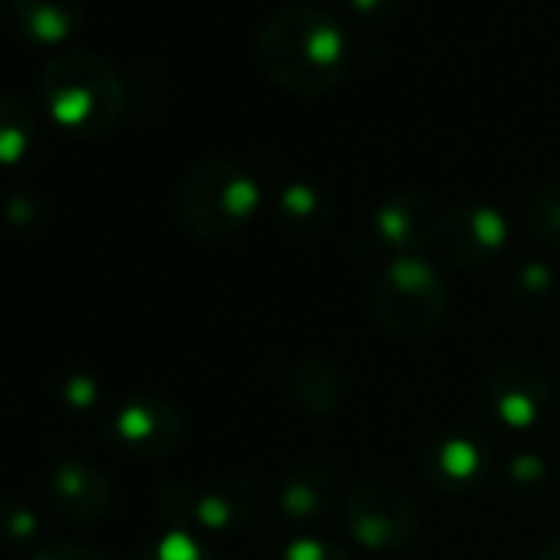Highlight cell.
Returning a JSON list of instances; mask_svg holds the SVG:
<instances>
[{
	"instance_id": "5bb4252c",
	"label": "cell",
	"mask_w": 560,
	"mask_h": 560,
	"mask_svg": "<svg viewBox=\"0 0 560 560\" xmlns=\"http://www.w3.org/2000/svg\"><path fill=\"white\" fill-rule=\"evenodd\" d=\"M334 498H337V481H334L330 468L301 465L284 478V485H280L277 508L291 524H307V521H317L320 514H327Z\"/></svg>"
},
{
	"instance_id": "4fadbf2b",
	"label": "cell",
	"mask_w": 560,
	"mask_h": 560,
	"mask_svg": "<svg viewBox=\"0 0 560 560\" xmlns=\"http://www.w3.org/2000/svg\"><path fill=\"white\" fill-rule=\"evenodd\" d=\"M90 0H11V24L31 44H63L86 21Z\"/></svg>"
},
{
	"instance_id": "8992f818",
	"label": "cell",
	"mask_w": 560,
	"mask_h": 560,
	"mask_svg": "<svg viewBox=\"0 0 560 560\" xmlns=\"http://www.w3.org/2000/svg\"><path fill=\"white\" fill-rule=\"evenodd\" d=\"M508 244V221L491 205H458L439 214L435 247L462 270L488 267Z\"/></svg>"
},
{
	"instance_id": "5b68a950",
	"label": "cell",
	"mask_w": 560,
	"mask_h": 560,
	"mask_svg": "<svg viewBox=\"0 0 560 560\" xmlns=\"http://www.w3.org/2000/svg\"><path fill=\"white\" fill-rule=\"evenodd\" d=\"M353 540L373 553H399L419 534V508L409 491L389 481H360L343 504Z\"/></svg>"
},
{
	"instance_id": "e0dca14e",
	"label": "cell",
	"mask_w": 560,
	"mask_h": 560,
	"mask_svg": "<svg viewBox=\"0 0 560 560\" xmlns=\"http://www.w3.org/2000/svg\"><path fill=\"white\" fill-rule=\"evenodd\" d=\"M553 270L540 260H524L508 273V284H504V301L514 311H540L544 304H550L553 298Z\"/></svg>"
},
{
	"instance_id": "277c9868",
	"label": "cell",
	"mask_w": 560,
	"mask_h": 560,
	"mask_svg": "<svg viewBox=\"0 0 560 560\" xmlns=\"http://www.w3.org/2000/svg\"><path fill=\"white\" fill-rule=\"evenodd\" d=\"M448 311L445 277L422 257L386 264L373 284V314L396 337H425Z\"/></svg>"
},
{
	"instance_id": "6da1fadb",
	"label": "cell",
	"mask_w": 560,
	"mask_h": 560,
	"mask_svg": "<svg viewBox=\"0 0 560 560\" xmlns=\"http://www.w3.org/2000/svg\"><path fill=\"white\" fill-rule=\"evenodd\" d=\"M257 63L277 90L304 100L327 96L347 77V31L324 8H280L257 34Z\"/></svg>"
},
{
	"instance_id": "ba28073f",
	"label": "cell",
	"mask_w": 560,
	"mask_h": 560,
	"mask_svg": "<svg viewBox=\"0 0 560 560\" xmlns=\"http://www.w3.org/2000/svg\"><path fill=\"white\" fill-rule=\"evenodd\" d=\"M485 406L514 432L534 429L550 406V376L530 360H508L488 376Z\"/></svg>"
},
{
	"instance_id": "3957f363",
	"label": "cell",
	"mask_w": 560,
	"mask_h": 560,
	"mask_svg": "<svg viewBox=\"0 0 560 560\" xmlns=\"http://www.w3.org/2000/svg\"><path fill=\"white\" fill-rule=\"evenodd\" d=\"M260 208V188L250 172L231 159H205L188 168L175 191V214L198 241H228L241 234Z\"/></svg>"
},
{
	"instance_id": "83f0119b",
	"label": "cell",
	"mask_w": 560,
	"mask_h": 560,
	"mask_svg": "<svg viewBox=\"0 0 560 560\" xmlns=\"http://www.w3.org/2000/svg\"><path fill=\"white\" fill-rule=\"evenodd\" d=\"M350 8L363 21H389L402 8V0H350Z\"/></svg>"
},
{
	"instance_id": "7a4b0ae2",
	"label": "cell",
	"mask_w": 560,
	"mask_h": 560,
	"mask_svg": "<svg viewBox=\"0 0 560 560\" xmlns=\"http://www.w3.org/2000/svg\"><path fill=\"white\" fill-rule=\"evenodd\" d=\"M37 96L47 116L80 139L109 132L119 122L126 100L116 67L93 50L50 57L37 73Z\"/></svg>"
},
{
	"instance_id": "484cf974",
	"label": "cell",
	"mask_w": 560,
	"mask_h": 560,
	"mask_svg": "<svg viewBox=\"0 0 560 560\" xmlns=\"http://www.w3.org/2000/svg\"><path fill=\"white\" fill-rule=\"evenodd\" d=\"M277 560H350V553L324 537H298L277 553Z\"/></svg>"
},
{
	"instance_id": "52a82bcc",
	"label": "cell",
	"mask_w": 560,
	"mask_h": 560,
	"mask_svg": "<svg viewBox=\"0 0 560 560\" xmlns=\"http://www.w3.org/2000/svg\"><path fill=\"white\" fill-rule=\"evenodd\" d=\"M109 435L119 448L139 458H165L185 439L182 412L162 396H132L116 406Z\"/></svg>"
},
{
	"instance_id": "2e32d148",
	"label": "cell",
	"mask_w": 560,
	"mask_h": 560,
	"mask_svg": "<svg viewBox=\"0 0 560 560\" xmlns=\"http://www.w3.org/2000/svg\"><path fill=\"white\" fill-rule=\"evenodd\" d=\"M37 142V119L27 100L0 93V165H21Z\"/></svg>"
},
{
	"instance_id": "ac0fdd59",
	"label": "cell",
	"mask_w": 560,
	"mask_h": 560,
	"mask_svg": "<svg viewBox=\"0 0 560 560\" xmlns=\"http://www.w3.org/2000/svg\"><path fill=\"white\" fill-rule=\"evenodd\" d=\"M327 195L307 182H291L277 195V214L294 231H317L327 224Z\"/></svg>"
},
{
	"instance_id": "9c48e42d",
	"label": "cell",
	"mask_w": 560,
	"mask_h": 560,
	"mask_svg": "<svg viewBox=\"0 0 560 560\" xmlns=\"http://www.w3.org/2000/svg\"><path fill=\"white\" fill-rule=\"evenodd\" d=\"M44 498L50 514H57L67 524L86 527L106 517L113 504V485L103 475V468H96L93 462L63 458L50 468L44 481Z\"/></svg>"
},
{
	"instance_id": "ffe728a7",
	"label": "cell",
	"mask_w": 560,
	"mask_h": 560,
	"mask_svg": "<svg viewBox=\"0 0 560 560\" xmlns=\"http://www.w3.org/2000/svg\"><path fill=\"white\" fill-rule=\"evenodd\" d=\"M0 218L11 231H21V234H37L47 228L50 221V201L47 195L40 191H27V188H18L4 198L0 205Z\"/></svg>"
},
{
	"instance_id": "d6986e66",
	"label": "cell",
	"mask_w": 560,
	"mask_h": 560,
	"mask_svg": "<svg viewBox=\"0 0 560 560\" xmlns=\"http://www.w3.org/2000/svg\"><path fill=\"white\" fill-rule=\"evenodd\" d=\"M527 228L544 247L560 250V178H550L534 191L527 205Z\"/></svg>"
},
{
	"instance_id": "f1b7e54d",
	"label": "cell",
	"mask_w": 560,
	"mask_h": 560,
	"mask_svg": "<svg viewBox=\"0 0 560 560\" xmlns=\"http://www.w3.org/2000/svg\"><path fill=\"white\" fill-rule=\"evenodd\" d=\"M534 560H560V534H557L553 540H547V544L534 553Z\"/></svg>"
},
{
	"instance_id": "d4e9b609",
	"label": "cell",
	"mask_w": 560,
	"mask_h": 560,
	"mask_svg": "<svg viewBox=\"0 0 560 560\" xmlns=\"http://www.w3.org/2000/svg\"><path fill=\"white\" fill-rule=\"evenodd\" d=\"M547 481V468L540 465V458L534 455H517L508 462V471H504V485L508 491L521 501V498H530L537 494V488Z\"/></svg>"
},
{
	"instance_id": "cb8c5ba5",
	"label": "cell",
	"mask_w": 560,
	"mask_h": 560,
	"mask_svg": "<svg viewBox=\"0 0 560 560\" xmlns=\"http://www.w3.org/2000/svg\"><path fill=\"white\" fill-rule=\"evenodd\" d=\"M139 560H214L211 550L188 530H165L155 537Z\"/></svg>"
},
{
	"instance_id": "7402d4cb",
	"label": "cell",
	"mask_w": 560,
	"mask_h": 560,
	"mask_svg": "<svg viewBox=\"0 0 560 560\" xmlns=\"http://www.w3.org/2000/svg\"><path fill=\"white\" fill-rule=\"evenodd\" d=\"M54 393H57V402L63 409H70V412H93L100 406V396H103L100 380L93 373H86V370H67V373H60Z\"/></svg>"
},
{
	"instance_id": "44dd1931",
	"label": "cell",
	"mask_w": 560,
	"mask_h": 560,
	"mask_svg": "<svg viewBox=\"0 0 560 560\" xmlns=\"http://www.w3.org/2000/svg\"><path fill=\"white\" fill-rule=\"evenodd\" d=\"M195 501H198V491H191L182 481H172L155 494V517L168 530H188L191 534V527H195Z\"/></svg>"
},
{
	"instance_id": "30bf717a",
	"label": "cell",
	"mask_w": 560,
	"mask_h": 560,
	"mask_svg": "<svg viewBox=\"0 0 560 560\" xmlns=\"http://www.w3.org/2000/svg\"><path fill=\"white\" fill-rule=\"evenodd\" d=\"M422 475L439 494H465L488 475V445L468 429L435 435L422 452Z\"/></svg>"
},
{
	"instance_id": "8fae6325",
	"label": "cell",
	"mask_w": 560,
	"mask_h": 560,
	"mask_svg": "<svg viewBox=\"0 0 560 560\" xmlns=\"http://www.w3.org/2000/svg\"><path fill=\"white\" fill-rule=\"evenodd\" d=\"M435 228H439V211L419 191L389 195L373 218V231H376L380 244H386L406 257H412L425 244H435Z\"/></svg>"
},
{
	"instance_id": "4316f807",
	"label": "cell",
	"mask_w": 560,
	"mask_h": 560,
	"mask_svg": "<svg viewBox=\"0 0 560 560\" xmlns=\"http://www.w3.org/2000/svg\"><path fill=\"white\" fill-rule=\"evenodd\" d=\"M34 560H106V553H100L96 547H86V544L57 540V544H47Z\"/></svg>"
},
{
	"instance_id": "7c38bea8",
	"label": "cell",
	"mask_w": 560,
	"mask_h": 560,
	"mask_svg": "<svg viewBox=\"0 0 560 560\" xmlns=\"http://www.w3.org/2000/svg\"><path fill=\"white\" fill-rule=\"evenodd\" d=\"M260 494L247 478H218L198 491L195 527L208 534H237L257 514Z\"/></svg>"
},
{
	"instance_id": "603a6c76",
	"label": "cell",
	"mask_w": 560,
	"mask_h": 560,
	"mask_svg": "<svg viewBox=\"0 0 560 560\" xmlns=\"http://www.w3.org/2000/svg\"><path fill=\"white\" fill-rule=\"evenodd\" d=\"M40 514L21 498H0V544H27L37 537Z\"/></svg>"
},
{
	"instance_id": "9a60e30c",
	"label": "cell",
	"mask_w": 560,
	"mask_h": 560,
	"mask_svg": "<svg viewBox=\"0 0 560 560\" xmlns=\"http://www.w3.org/2000/svg\"><path fill=\"white\" fill-rule=\"evenodd\" d=\"M343 389H347V383H343L340 370L324 357H304L294 366L291 393H294V402L311 416L337 412L343 402Z\"/></svg>"
}]
</instances>
